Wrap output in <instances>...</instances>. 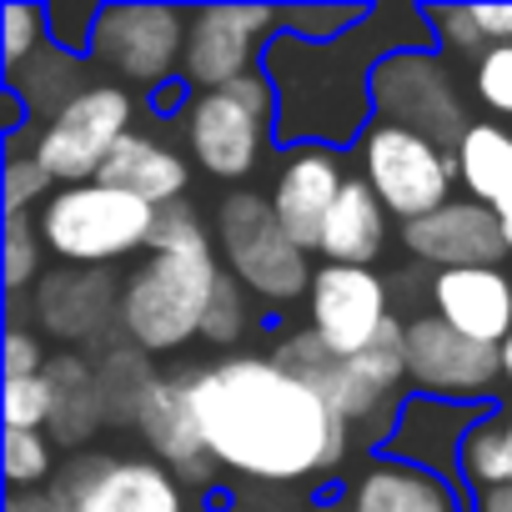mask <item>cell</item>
Listing matches in <instances>:
<instances>
[{"mask_svg":"<svg viewBox=\"0 0 512 512\" xmlns=\"http://www.w3.org/2000/svg\"><path fill=\"white\" fill-rule=\"evenodd\" d=\"M51 46V21H46V6H26V0H11L0 11V66L21 71L26 61H36L41 51Z\"/></svg>","mask_w":512,"mask_h":512,"instance_id":"cell-34","label":"cell"},{"mask_svg":"<svg viewBox=\"0 0 512 512\" xmlns=\"http://www.w3.org/2000/svg\"><path fill=\"white\" fill-rule=\"evenodd\" d=\"M56 191H61V186H56V176L36 161V151H31V126H26L21 136L6 141V216H16V211L36 216Z\"/></svg>","mask_w":512,"mask_h":512,"instance_id":"cell-30","label":"cell"},{"mask_svg":"<svg viewBox=\"0 0 512 512\" xmlns=\"http://www.w3.org/2000/svg\"><path fill=\"white\" fill-rule=\"evenodd\" d=\"M307 512H342V502H337V507H327V502H322V507H307Z\"/></svg>","mask_w":512,"mask_h":512,"instance_id":"cell-46","label":"cell"},{"mask_svg":"<svg viewBox=\"0 0 512 512\" xmlns=\"http://www.w3.org/2000/svg\"><path fill=\"white\" fill-rule=\"evenodd\" d=\"M342 512H472V502L457 482L372 452L362 472H352Z\"/></svg>","mask_w":512,"mask_h":512,"instance_id":"cell-22","label":"cell"},{"mask_svg":"<svg viewBox=\"0 0 512 512\" xmlns=\"http://www.w3.org/2000/svg\"><path fill=\"white\" fill-rule=\"evenodd\" d=\"M66 512H186V487L156 457L71 452L51 482Z\"/></svg>","mask_w":512,"mask_h":512,"instance_id":"cell-13","label":"cell"},{"mask_svg":"<svg viewBox=\"0 0 512 512\" xmlns=\"http://www.w3.org/2000/svg\"><path fill=\"white\" fill-rule=\"evenodd\" d=\"M206 452L221 472L256 487H317L337 477L357 432L322 392L292 377L272 352H231L186 372Z\"/></svg>","mask_w":512,"mask_h":512,"instance_id":"cell-1","label":"cell"},{"mask_svg":"<svg viewBox=\"0 0 512 512\" xmlns=\"http://www.w3.org/2000/svg\"><path fill=\"white\" fill-rule=\"evenodd\" d=\"M96 181H106V186H116V191H131V196H141L146 206L166 211V206L186 201V191H191V156H186L176 141H166V136L136 126V131L111 151V161L101 166Z\"/></svg>","mask_w":512,"mask_h":512,"instance_id":"cell-23","label":"cell"},{"mask_svg":"<svg viewBox=\"0 0 512 512\" xmlns=\"http://www.w3.org/2000/svg\"><path fill=\"white\" fill-rule=\"evenodd\" d=\"M277 31H282L277 6H196L186 26L181 81L201 96V91H221L251 71H262Z\"/></svg>","mask_w":512,"mask_h":512,"instance_id":"cell-15","label":"cell"},{"mask_svg":"<svg viewBox=\"0 0 512 512\" xmlns=\"http://www.w3.org/2000/svg\"><path fill=\"white\" fill-rule=\"evenodd\" d=\"M352 161H357V176L377 191V201L392 211L397 226L432 216L462 186L452 146H442L422 131L392 126V121H372L367 136L352 146Z\"/></svg>","mask_w":512,"mask_h":512,"instance_id":"cell-8","label":"cell"},{"mask_svg":"<svg viewBox=\"0 0 512 512\" xmlns=\"http://www.w3.org/2000/svg\"><path fill=\"white\" fill-rule=\"evenodd\" d=\"M367 16H372V6H287L282 11V31L302 36L312 46H332V41L352 36Z\"/></svg>","mask_w":512,"mask_h":512,"instance_id":"cell-36","label":"cell"},{"mask_svg":"<svg viewBox=\"0 0 512 512\" xmlns=\"http://www.w3.org/2000/svg\"><path fill=\"white\" fill-rule=\"evenodd\" d=\"M397 51H437L427 6H372V16L332 46H312L302 36L277 31L262 61L277 91V141L287 151L292 146L352 151L377 121L372 71Z\"/></svg>","mask_w":512,"mask_h":512,"instance_id":"cell-2","label":"cell"},{"mask_svg":"<svg viewBox=\"0 0 512 512\" xmlns=\"http://www.w3.org/2000/svg\"><path fill=\"white\" fill-rule=\"evenodd\" d=\"M402 246L417 267L427 272H457V267H502L507 236L497 226V216L472 201V196H452L447 206H437L432 216L402 226Z\"/></svg>","mask_w":512,"mask_h":512,"instance_id":"cell-17","label":"cell"},{"mask_svg":"<svg viewBox=\"0 0 512 512\" xmlns=\"http://www.w3.org/2000/svg\"><path fill=\"white\" fill-rule=\"evenodd\" d=\"M472 512H512V482L497 487V492H487V497H477Z\"/></svg>","mask_w":512,"mask_h":512,"instance_id":"cell-43","label":"cell"},{"mask_svg":"<svg viewBox=\"0 0 512 512\" xmlns=\"http://www.w3.org/2000/svg\"><path fill=\"white\" fill-rule=\"evenodd\" d=\"M427 26H432V41H437L442 56H467V61H477V56L487 51V36H482L472 6H427Z\"/></svg>","mask_w":512,"mask_h":512,"instance_id":"cell-37","label":"cell"},{"mask_svg":"<svg viewBox=\"0 0 512 512\" xmlns=\"http://www.w3.org/2000/svg\"><path fill=\"white\" fill-rule=\"evenodd\" d=\"M136 437L146 442V457H156L166 472H176V482L186 487H211L216 482V457L206 452L196 407H191V382L186 372H161L156 387L141 402L136 417Z\"/></svg>","mask_w":512,"mask_h":512,"instance_id":"cell-19","label":"cell"},{"mask_svg":"<svg viewBox=\"0 0 512 512\" xmlns=\"http://www.w3.org/2000/svg\"><path fill=\"white\" fill-rule=\"evenodd\" d=\"M457 487L467 492V502L507 487V432H502V412H487L467 432V442L457 452Z\"/></svg>","mask_w":512,"mask_h":512,"instance_id":"cell-29","label":"cell"},{"mask_svg":"<svg viewBox=\"0 0 512 512\" xmlns=\"http://www.w3.org/2000/svg\"><path fill=\"white\" fill-rule=\"evenodd\" d=\"M186 26H191V11H181V6L116 0V6H101V16H96V36H91L86 61L101 81H116L126 91L171 86V81H181Z\"/></svg>","mask_w":512,"mask_h":512,"instance_id":"cell-9","label":"cell"},{"mask_svg":"<svg viewBox=\"0 0 512 512\" xmlns=\"http://www.w3.org/2000/svg\"><path fill=\"white\" fill-rule=\"evenodd\" d=\"M186 156L216 181H246L277 141V91L267 71H251L221 91L191 96L181 116Z\"/></svg>","mask_w":512,"mask_h":512,"instance_id":"cell-7","label":"cell"},{"mask_svg":"<svg viewBox=\"0 0 512 512\" xmlns=\"http://www.w3.org/2000/svg\"><path fill=\"white\" fill-rule=\"evenodd\" d=\"M91 362H96V382H101V402H106L111 432H126V427L136 432L141 402H146V392H151L156 377H161L156 357H146L141 347H131V342L121 337V342L101 347Z\"/></svg>","mask_w":512,"mask_h":512,"instance_id":"cell-28","label":"cell"},{"mask_svg":"<svg viewBox=\"0 0 512 512\" xmlns=\"http://www.w3.org/2000/svg\"><path fill=\"white\" fill-rule=\"evenodd\" d=\"M472 91H462L457 71L442 51H397L372 71V111L377 121L422 131L457 151V141L472 131Z\"/></svg>","mask_w":512,"mask_h":512,"instance_id":"cell-12","label":"cell"},{"mask_svg":"<svg viewBox=\"0 0 512 512\" xmlns=\"http://www.w3.org/2000/svg\"><path fill=\"white\" fill-rule=\"evenodd\" d=\"M96 16H101L96 0H56V6H46L51 46H61V51H71V56H91Z\"/></svg>","mask_w":512,"mask_h":512,"instance_id":"cell-39","label":"cell"},{"mask_svg":"<svg viewBox=\"0 0 512 512\" xmlns=\"http://www.w3.org/2000/svg\"><path fill=\"white\" fill-rule=\"evenodd\" d=\"M427 312L482 347H502L512 337V277L502 267L432 272Z\"/></svg>","mask_w":512,"mask_h":512,"instance_id":"cell-21","label":"cell"},{"mask_svg":"<svg viewBox=\"0 0 512 512\" xmlns=\"http://www.w3.org/2000/svg\"><path fill=\"white\" fill-rule=\"evenodd\" d=\"M61 472V447L51 432H6V482L11 492H46Z\"/></svg>","mask_w":512,"mask_h":512,"instance_id":"cell-33","label":"cell"},{"mask_svg":"<svg viewBox=\"0 0 512 512\" xmlns=\"http://www.w3.org/2000/svg\"><path fill=\"white\" fill-rule=\"evenodd\" d=\"M46 272H51V267H46L41 221L26 216V211L6 216V302H11V297H31Z\"/></svg>","mask_w":512,"mask_h":512,"instance_id":"cell-32","label":"cell"},{"mask_svg":"<svg viewBox=\"0 0 512 512\" xmlns=\"http://www.w3.org/2000/svg\"><path fill=\"white\" fill-rule=\"evenodd\" d=\"M221 277L226 267L211 221L191 201L166 206L156 216L146 256L121 277V337L146 357L186 352L191 342H201Z\"/></svg>","mask_w":512,"mask_h":512,"instance_id":"cell-3","label":"cell"},{"mask_svg":"<svg viewBox=\"0 0 512 512\" xmlns=\"http://www.w3.org/2000/svg\"><path fill=\"white\" fill-rule=\"evenodd\" d=\"M51 357L56 352L46 347V337L36 327H26V322L6 327V377H41L51 367Z\"/></svg>","mask_w":512,"mask_h":512,"instance_id":"cell-40","label":"cell"},{"mask_svg":"<svg viewBox=\"0 0 512 512\" xmlns=\"http://www.w3.org/2000/svg\"><path fill=\"white\" fill-rule=\"evenodd\" d=\"M136 121H141L136 91L96 76L56 121L31 126V151L56 176V186H81L101 176V166L136 131Z\"/></svg>","mask_w":512,"mask_h":512,"instance_id":"cell-11","label":"cell"},{"mask_svg":"<svg viewBox=\"0 0 512 512\" xmlns=\"http://www.w3.org/2000/svg\"><path fill=\"white\" fill-rule=\"evenodd\" d=\"M457 181H462V196L482 201L497 216L512 251V126L477 116L472 131L457 141Z\"/></svg>","mask_w":512,"mask_h":512,"instance_id":"cell-26","label":"cell"},{"mask_svg":"<svg viewBox=\"0 0 512 512\" xmlns=\"http://www.w3.org/2000/svg\"><path fill=\"white\" fill-rule=\"evenodd\" d=\"M91 81H96V71H91L86 56H71V51H61V46H46L36 61H26L21 71L6 76V91L21 96V106L31 111V126H46V121H56Z\"/></svg>","mask_w":512,"mask_h":512,"instance_id":"cell-27","label":"cell"},{"mask_svg":"<svg viewBox=\"0 0 512 512\" xmlns=\"http://www.w3.org/2000/svg\"><path fill=\"white\" fill-rule=\"evenodd\" d=\"M51 427V382L41 377H6V432H46Z\"/></svg>","mask_w":512,"mask_h":512,"instance_id":"cell-38","label":"cell"},{"mask_svg":"<svg viewBox=\"0 0 512 512\" xmlns=\"http://www.w3.org/2000/svg\"><path fill=\"white\" fill-rule=\"evenodd\" d=\"M211 231H216V251H221V267L226 277H236L256 302L267 307H292L307 302L312 292V251H302L287 226L272 211V196L262 191H226L211 211Z\"/></svg>","mask_w":512,"mask_h":512,"instance_id":"cell-5","label":"cell"},{"mask_svg":"<svg viewBox=\"0 0 512 512\" xmlns=\"http://www.w3.org/2000/svg\"><path fill=\"white\" fill-rule=\"evenodd\" d=\"M502 432H507V482H512V407L502 412Z\"/></svg>","mask_w":512,"mask_h":512,"instance_id":"cell-45","label":"cell"},{"mask_svg":"<svg viewBox=\"0 0 512 512\" xmlns=\"http://www.w3.org/2000/svg\"><path fill=\"white\" fill-rule=\"evenodd\" d=\"M472 11H477V26H482L487 46L512 41V6H472Z\"/></svg>","mask_w":512,"mask_h":512,"instance_id":"cell-41","label":"cell"},{"mask_svg":"<svg viewBox=\"0 0 512 512\" xmlns=\"http://www.w3.org/2000/svg\"><path fill=\"white\" fill-rule=\"evenodd\" d=\"M272 357L302 377L312 392H322L332 402V412L357 432L362 447L387 442L402 402H407V322L397 317L362 357H337L322 347V337L312 327H292L272 342Z\"/></svg>","mask_w":512,"mask_h":512,"instance_id":"cell-4","label":"cell"},{"mask_svg":"<svg viewBox=\"0 0 512 512\" xmlns=\"http://www.w3.org/2000/svg\"><path fill=\"white\" fill-rule=\"evenodd\" d=\"M387 246H392V211L352 171V181L342 186V196H337V206L327 216L317 256L322 262H337V267H377Z\"/></svg>","mask_w":512,"mask_h":512,"instance_id":"cell-25","label":"cell"},{"mask_svg":"<svg viewBox=\"0 0 512 512\" xmlns=\"http://www.w3.org/2000/svg\"><path fill=\"white\" fill-rule=\"evenodd\" d=\"M256 327V297L236 282V277H221L216 297H211V312H206V327H201V342L221 357H231Z\"/></svg>","mask_w":512,"mask_h":512,"instance_id":"cell-31","label":"cell"},{"mask_svg":"<svg viewBox=\"0 0 512 512\" xmlns=\"http://www.w3.org/2000/svg\"><path fill=\"white\" fill-rule=\"evenodd\" d=\"M156 206H146L131 191H116L106 181L61 186L41 211V241L61 267H116L141 262L151 236H156Z\"/></svg>","mask_w":512,"mask_h":512,"instance_id":"cell-6","label":"cell"},{"mask_svg":"<svg viewBox=\"0 0 512 512\" xmlns=\"http://www.w3.org/2000/svg\"><path fill=\"white\" fill-rule=\"evenodd\" d=\"M487 412L492 407L437 402V397H412L407 392V402H402V412H397V422L382 442V457H397L407 467H422V472H437V477L457 482V452Z\"/></svg>","mask_w":512,"mask_h":512,"instance_id":"cell-20","label":"cell"},{"mask_svg":"<svg viewBox=\"0 0 512 512\" xmlns=\"http://www.w3.org/2000/svg\"><path fill=\"white\" fill-rule=\"evenodd\" d=\"M352 181L347 171V151H332V146H292L277 166V181H272V211L277 221L287 226V236L302 246V251H322V231H327V216L342 196V186Z\"/></svg>","mask_w":512,"mask_h":512,"instance_id":"cell-18","label":"cell"},{"mask_svg":"<svg viewBox=\"0 0 512 512\" xmlns=\"http://www.w3.org/2000/svg\"><path fill=\"white\" fill-rule=\"evenodd\" d=\"M397 322L392 282L377 267H337L322 262L307 292V327L337 357H362Z\"/></svg>","mask_w":512,"mask_h":512,"instance_id":"cell-16","label":"cell"},{"mask_svg":"<svg viewBox=\"0 0 512 512\" xmlns=\"http://www.w3.org/2000/svg\"><path fill=\"white\" fill-rule=\"evenodd\" d=\"M6 512H66V507H61L56 492L46 487V492H11V497H6Z\"/></svg>","mask_w":512,"mask_h":512,"instance_id":"cell-42","label":"cell"},{"mask_svg":"<svg viewBox=\"0 0 512 512\" xmlns=\"http://www.w3.org/2000/svg\"><path fill=\"white\" fill-rule=\"evenodd\" d=\"M497 387H502L497 347H482V342L452 332L432 312L407 317V392L412 397L492 407Z\"/></svg>","mask_w":512,"mask_h":512,"instance_id":"cell-14","label":"cell"},{"mask_svg":"<svg viewBox=\"0 0 512 512\" xmlns=\"http://www.w3.org/2000/svg\"><path fill=\"white\" fill-rule=\"evenodd\" d=\"M497 357H502V387L512 392V337H507V342L497 347Z\"/></svg>","mask_w":512,"mask_h":512,"instance_id":"cell-44","label":"cell"},{"mask_svg":"<svg viewBox=\"0 0 512 512\" xmlns=\"http://www.w3.org/2000/svg\"><path fill=\"white\" fill-rule=\"evenodd\" d=\"M467 91H472V101L487 111V121L512 126V41L487 46V51L467 66Z\"/></svg>","mask_w":512,"mask_h":512,"instance_id":"cell-35","label":"cell"},{"mask_svg":"<svg viewBox=\"0 0 512 512\" xmlns=\"http://www.w3.org/2000/svg\"><path fill=\"white\" fill-rule=\"evenodd\" d=\"M51 382V442L71 457V452H91V442L101 432H111L106 422V402H101V382H96V362L86 352H56L46 367Z\"/></svg>","mask_w":512,"mask_h":512,"instance_id":"cell-24","label":"cell"},{"mask_svg":"<svg viewBox=\"0 0 512 512\" xmlns=\"http://www.w3.org/2000/svg\"><path fill=\"white\" fill-rule=\"evenodd\" d=\"M11 322L36 327L61 352L96 357L121 342V277L111 267H51L31 297H11Z\"/></svg>","mask_w":512,"mask_h":512,"instance_id":"cell-10","label":"cell"}]
</instances>
